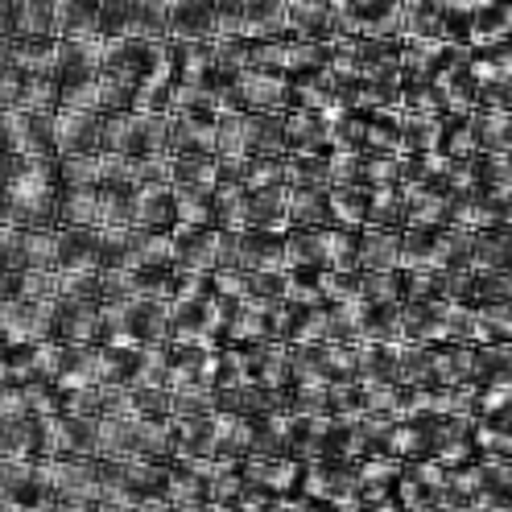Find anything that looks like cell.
I'll use <instances>...</instances> for the list:
<instances>
[{
	"label": "cell",
	"mask_w": 512,
	"mask_h": 512,
	"mask_svg": "<svg viewBox=\"0 0 512 512\" xmlns=\"http://www.w3.org/2000/svg\"><path fill=\"white\" fill-rule=\"evenodd\" d=\"M100 128H104V120L95 112L58 108L54 112V149L62 157H71V153H100Z\"/></svg>",
	"instance_id": "1"
},
{
	"label": "cell",
	"mask_w": 512,
	"mask_h": 512,
	"mask_svg": "<svg viewBox=\"0 0 512 512\" xmlns=\"http://www.w3.org/2000/svg\"><path fill=\"white\" fill-rule=\"evenodd\" d=\"M236 87H240V95H244L248 112H285V108L294 104L290 79L277 75V71H256V67H248V71L236 79Z\"/></svg>",
	"instance_id": "2"
},
{
	"label": "cell",
	"mask_w": 512,
	"mask_h": 512,
	"mask_svg": "<svg viewBox=\"0 0 512 512\" xmlns=\"http://www.w3.org/2000/svg\"><path fill=\"white\" fill-rule=\"evenodd\" d=\"M149 149L145 137V116L141 112H112L100 128V153H124V157H141Z\"/></svg>",
	"instance_id": "3"
},
{
	"label": "cell",
	"mask_w": 512,
	"mask_h": 512,
	"mask_svg": "<svg viewBox=\"0 0 512 512\" xmlns=\"http://www.w3.org/2000/svg\"><path fill=\"white\" fill-rule=\"evenodd\" d=\"M215 29V0H170V38L207 42Z\"/></svg>",
	"instance_id": "4"
},
{
	"label": "cell",
	"mask_w": 512,
	"mask_h": 512,
	"mask_svg": "<svg viewBox=\"0 0 512 512\" xmlns=\"http://www.w3.org/2000/svg\"><path fill=\"white\" fill-rule=\"evenodd\" d=\"M318 265L339 269V273H356L360 269V240L347 228H318Z\"/></svg>",
	"instance_id": "5"
},
{
	"label": "cell",
	"mask_w": 512,
	"mask_h": 512,
	"mask_svg": "<svg viewBox=\"0 0 512 512\" xmlns=\"http://www.w3.org/2000/svg\"><path fill=\"white\" fill-rule=\"evenodd\" d=\"M401 265V232L364 228L360 232V269L364 273H389Z\"/></svg>",
	"instance_id": "6"
},
{
	"label": "cell",
	"mask_w": 512,
	"mask_h": 512,
	"mask_svg": "<svg viewBox=\"0 0 512 512\" xmlns=\"http://www.w3.org/2000/svg\"><path fill=\"white\" fill-rule=\"evenodd\" d=\"M281 128H285V149H327V120L306 108H290L281 112Z\"/></svg>",
	"instance_id": "7"
},
{
	"label": "cell",
	"mask_w": 512,
	"mask_h": 512,
	"mask_svg": "<svg viewBox=\"0 0 512 512\" xmlns=\"http://www.w3.org/2000/svg\"><path fill=\"white\" fill-rule=\"evenodd\" d=\"M290 223L294 228H331L327 186H290Z\"/></svg>",
	"instance_id": "8"
},
{
	"label": "cell",
	"mask_w": 512,
	"mask_h": 512,
	"mask_svg": "<svg viewBox=\"0 0 512 512\" xmlns=\"http://www.w3.org/2000/svg\"><path fill=\"white\" fill-rule=\"evenodd\" d=\"M100 211H104L100 186H75V190H67V199L58 203L62 228H100Z\"/></svg>",
	"instance_id": "9"
},
{
	"label": "cell",
	"mask_w": 512,
	"mask_h": 512,
	"mask_svg": "<svg viewBox=\"0 0 512 512\" xmlns=\"http://www.w3.org/2000/svg\"><path fill=\"white\" fill-rule=\"evenodd\" d=\"M25 269H42V273L62 269L58 228H25Z\"/></svg>",
	"instance_id": "10"
},
{
	"label": "cell",
	"mask_w": 512,
	"mask_h": 512,
	"mask_svg": "<svg viewBox=\"0 0 512 512\" xmlns=\"http://www.w3.org/2000/svg\"><path fill=\"white\" fill-rule=\"evenodd\" d=\"M62 108V83L50 75H25L21 87V112L29 116H54Z\"/></svg>",
	"instance_id": "11"
},
{
	"label": "cell",
	"mask_w": 512,
	"mask_h": 512,
	"mask_svg": "<svg viewBox=\"0 0 512 512\" xmlns=\"http://www.w3.org/2000/svg\"><path fill=\"white\" fill-rule=\"evenodd\" d=\"M58 178L75 186H104V153H71L58 162Z\"/></svg>",
	"instance_id": "12"
},
{
	"label": "cell",
	"mask_w": 512,
	"mask_h": 512,
	"mask_svg": "<svg viewBox=\"0 0 512 512\" xmlns=\"http://www.w3.org/2000/svg\"><path fill=\"white\" fill-rule=\"evenodd\" d=\"M364 186H401V153H364Z\"/></svg>",
	"instance_id": "13"
},
{
	"label": "cell",
	"mask_w": 512,
	"mask_h": 512,
	"mask_svg": "<svg viewBox=\"0 0 512 512\" xmlns=\"http://www.w3.org/2000/svg\"><path fill=\"white\" fill-rule=\"evenodd\" d=\"M446 488H451L459 500H475L479 492H488V471H484V463H467V467H459V471H451V479H446Z\"/></svg>",
	"instance_id": "14"
},
{
	"label": "cell",
	"mask_w": 512,
	"mask_h": 512,
	"mask_svg": "<svg viewBox=\"0 0 512 512\" xmlns=\"http://www.w3.org/2000/svg\"><path fill=\"white\" fill-rule=\"evenodd\" d=\"M393 500H397L405 512H434V504H438V492L422 488V484H418V479H413V475H405V479H397Z\"/></svg>",
	"instance_id": "15"
},
{
	"label": "cell",
	"mask_w": 512,
	"mask_h": 512,
	"mask_svg": "<svg viewBox=\"0 0 512 512\" xmlns=\"http://www.w3.org/2000/svg\"><path fill=\"white\" fill-rule=\"evenodd\" d=\"M211 294L228 298V302H244L248 298V273L244 269H215L211 273Z\"/></svg>",
	"instance_id": "16"
},
{
	"label": "cell",
	"mask_w": 512,
	"mask_h": 512,
	"mask_svg": "<svg viewBox=\"0 0 512 512\" xmlns=\"http://www.w3.org/2000/svg\"><path fill=\"white\" fill-rule=\"evenodd\" d=\"M471 455H475L471 438H451V442H438V446H434V459H438L446 471L467 467V463H471Z\"/></svg>",
	"instance_id": "17"
},
{
	"label": "cell",
	"mask_w": 512,
	"mask_h": 512,
	"mask_svg": "<svg viewBox=\"0 0 512 512\" xmlns=\"http://www.w3.org/2000/svg\"><path fill=\"white\" fill-rule=\"evenodd\" d=\"M413 479H418L422 488H430V492H442V488H446V479H451V471H446L434 455H426V459L413 463Z\"/></svg>",
	"instance_id": "18"
},
{
	"label": "cell",
	"mask_w": 512,
	"mask_h": 512,
	"mask_svg": "<svg viewBox=\"0 0 512 512\" xmlns=\"http://www.w3.org/2000/svg\"><path fill=\"white\" fill-rule=\"evenodd\" d=\"M17 5L21 0H0V38H17Z\"/></svg>",
	"instance_id": "19"
},
{
	"label": "cell",
	"mask_w": 512,
	"mask_h": 512,
	"mask_svg": "<svg viewBox=\"0 0 512 512\" xmlns=\"http://www.w3.org/2000/svg\"><path fill=\"white\" fill-rule=\"evenodd\" d=\"M368 512H405V508H401V504H397V500L389 496V500H380V504H372Z\"/></svg>",
	"instance_id": "20"
}]
</instances>
